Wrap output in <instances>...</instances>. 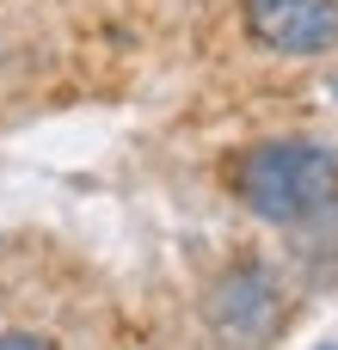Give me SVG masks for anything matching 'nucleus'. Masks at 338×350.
<instances>
[{
	"label": "nucleus",
	"instance_id": "3",
	"mask_svg": "<svg viewBox=\"0 0 338 350\" xmlns=\"http://www.w3.org/2000/svg\"><path fill=\"white\" fill-rule=\"evenodd\" d=\"M252 43L277 55H326L338 49V6L333 0H240Z\"/></svg>",
	"mask_w": 338,
	"mask_h": 350
},
{
	"label": "nucleus",
	"instance_id": "4",
	"mask_svg": "<svg viewBox=\"0 0 338 350\" xmlns=\"http://www.w3.org/2000/svg\"><path fill=\"white\" fill-rule=\"evenodd\" d=\"M0 350H55V345H49V338H37V332H6Z\"/></svg>",
	"mask_w": 338,
	"mask_h": 350
},
{
	"label": "nucleus",
	"instance_id": "1",
	"mask_svg": "<svg viewBox=\"0 0 338 350\" xmlns=\"http://www.w3.org/2000/svg\"><path fill=\"white\" fill-rule=\"evenodd\" d=\"M234 197L246 203V215L289 228L314 209H326L338 197V148L326 142H259L234 160Z\"/></svg>",
	"mask_w": 338,
	"mask_h": 350
},
{
	"label": "nucleus",
	"instance_id": "2",
	"mask_svg": "<svg viewBox=\"0 0 338 350\" xmlns=\"http://www.w3.org/2000/svg\"><path fill=\"white\" fill-rule=\"evenodd\" d=\"M203 320H209V332H216L222 345L259 350V345H271L277 326H283V289H277V277H271L259 258L228 265V271L209 283V295H203Z\"/></svg>",
	"mask_w": 338,
	"mask_h": 350
}]
</instances>
